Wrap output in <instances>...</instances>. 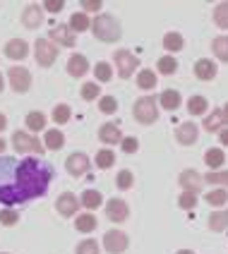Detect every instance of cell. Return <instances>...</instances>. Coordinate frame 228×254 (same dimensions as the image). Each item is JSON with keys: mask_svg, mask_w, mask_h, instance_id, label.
<instances>
[{"mask_svg": "<svg viewBox=\"0 0 228 254\" xmlns=\"http://www.w3.org/2000/svg\"><path fill=\"white\" fill-rule=\"evenodd\" d=\"M82 7L86 12H99L101 10V0H82Z\"/></svg>", "mask_w": 228, "mask_h": 254, "instance_id": "48", "label": "cell"}, {"mask_svg": "<svg viewBox=\"0 0 228 254\" xmlns=\"http://www.w3.org/2000/svg\"><path fill=\"white\" fill-rule=\"evenodd\" d=\"M5 56L10 58V60H24V58L29 56L27 41H22V39H12V41H7V46H5Z\"/></svg>", "mask_w": 228, "mask_h": 254, "instance_id": "15", "label": "cell"}, {"mask_svg": "<svg viewBox=\"0 0 228 254\" xmlns=\"http://www.w3.org/2000/svg\"><path fill=\"white\" fill-rule=\"evenodd\" d=\"M51 41L60 43V46H65V48H72V46H75V34H72L70 27L58 24V27L51 29Z\"/></svg>", "mask_w": 228, "mask_h": 254, "instance_id": "13", "label": "cell"}, {"mask_svg": "<svg viewBox=\"0 0 228 254\" xmlns=\"http://www.w3.org/2000/svg\"><path fill=\"white\" fill-rule=\"evenodd\" d=\"M53 180V166L41 158L0 156V204L14 206L43 197Z\"/></svg>", "mask_w": 228, "mask_h": 254, "instance_id": "1", "label": "cell"}, {"mask_svg": "<svg viewBox=\"0 0 228 254\" xmlns=\"http://www.w3.org/2000/svg\"><path fill=\"white\" fill-rule=\"evenodd\" d=\"M106 216H108L113 223H123V221L130 216L128 204H125L123 199H111V201H106Z\"/></svg>", "mask_w": 228, "mask_h": 254, "instance_id": "9", "label": "cell"}, {"mask_svg": "<svg viewBox=\"0 0 228 254\" xmlns=\"http://www.w3.org/2000/svg\"><path fill=\"white\" fill-rule=\"evenodd\" d=\"M132 113H135V118H137L142 125L156 123L158 120V106H156V101H154V96H142V99L135 103Z\"/></svg>", "mask_w": 228, "mask_h": 254, "instance_id": "3", "label": "cell"}, {"mask_svg": "<svg viewBox=\"0 0 228 254\" xmlns=\"http://www.w3.org/2000/svg\"><path fill=\"white\" fill-rule=\"evenodd\" d=\"M99 94H101V89H99L96 82H86V84L82 86V99L84 101H94Z\"/></svg>", "mask_w": 228, "mask_h": 254, "instance_id": "40", "label": "cell"}, {"mask_svg": "<svg viewBox=\"0 0 228 254\" xmlns=\"http://www.w3.org/2000/svg\"><path fill=\"white\" fill-rule=\"evenodd\" d=\"M99 139L103 141V144H115V141H123V134H120L118 125L106 123V125H101V129H99Z\"/></svg>", "mask_w": 228, "mask_h": 254, "instance_id": "18", "label": "cell"}, {"mask_svg": "<svg viewBox=\"0 0 228 254\" xmlns=\"http://www.w3.org/2000/svg\"><path fill=\"white\" fill-rule=\"evenodd\" d=\"M91 31H94L96 39H101V41H106V43L118 41L120 39V22L115 19L113 14H99L91 22Z\"/></svg>", "mask_w": 228, "mask_h": 254, "instance_id": "2", "label": "cell"}, {"mask_svg": "<svg viewBox=\"0 0 228 254\" xmlns=\"http://www.w3.org/2000/svg\"><path fill=\"white\" fill-rule=\"evenodd\" d=\"M137 86L140 89H154L156 86V74L152 70H142L137 74Z\"/></svg>", "mask_w": 228, "mask_h": 254, "instance_id": "33", "label": "cell"}, {"mask_svg": "<svg viewBox=\"0 0 228 254\" xmlns=\"http://www.w3.org/2000/svg\"><path fill=\"white\" fill-rule=\"evenodd\" d=\"M75 254H99V245H96V240H82L77 245Z\"/></svg>", "mask_w": 228, "mask_h": 254, "instance_id": "39", "label": "cell"}, {"mask_svg": "<svg viewBox=\"0 0 228 254\" xmlns=\"http://www.w3.org/2000/svg\"><path fill=\"white\" fill-rule=\"evenodd\" d=\"M183 36L180 34H175V31H168L166 36H163V48L168 51V53H178L180 48H183Z\"/></svg>", "mask_w": 228, "mask_h": 254, "instance_id": "25", "label": "cell"}, {"mask_svg": "<svg viewBox=\"0 0 228 254\" xmlns=\"http://www.w3.org/2000/svg\"><path fill=\"white\" fill-rule=\"evenodd\" d=\"M180 103H183L180 94H178V91H173V89H166V91L161 94V106H163L166 111H178V108H180Z\"/></svg>", "mask_w": 228, "mask_h": 254, "instance_id": "20", "label": "cell"}, {"mask_svg": "<svg viewBox=\"0 0 228 254\" xmlns=\"http://www.w3.org/2000/svg\"><path fill=\"white\" fill-rule=\"evenodd\" d=\"M2 86H5V82H2V74H0V94H2Z\"/></svg>", "mask_w": 228, "mask_h": 254, "instance_id": "53", "label": "cell"}, {"mask_svg": "<svg viewBox=\"0 0 228 254\" xmlns=\"http://www.w3.org/2000/svg\"><path fill=\"white\" fill-rule=\"evenodd\" d=\"M0 151H5V139L0 137Z\"/></svg>", "mask_w": 228, "mask_h": 254, "instance_id": "52", "label": "cell"}, {"mask_svg": "<svg viewBox=\"0 0 228 254\" xmlns=\"http://www.w3.org/2000/svg\"><path fill=\"white\" fill-rule=\"evenodd\" d=\"M86 70H89V63H86L84 56H70V60H68V74H72V77H82V74H86Z\"/></svg>", "mask_w": 228, "mask_h": 254, "instance_id": "19", "label": "cell"}, {"mask_svg": "<svg viewBox=\"0 0 228 254\" xmlns=\"http://www.w3.org/2000/svg\"><path fill=\"white\" fill-rule=\"evenodd\" d=\"M212 48H214V53L219 60H228V36H216L214 41H212Z\"/></svg>", "mask_w": 228, "mask_h": 254, "instance_id": "28", "label": "cell"}, {"mask_svg": "<svg viewBox=\"0 0 228 254\" xmlns=\"http://www.w3.org/2000/svg\"><path fill=\"white\" fill-rule=\"evenodd\" d=\"M219 139H221V144H224V146H228V127H224V129L219 132Z\"/></svg>", "mask_w": 228, "mask_h": 254, "instance_id": "49", "label": "cell"}, {"mask_svg": "<svg viewBox=\"0 0 228 254\" xmlns=\"http://www.w3.org/2000/svg\"><path fill=\"white\" fill-rule=\"evenodd\" d=\"M27 127L29 129H34V132L43 129V127H46V115L39 113V111H31V113L27 115Z\"/></svg>", "mask_w": 228, "mask_h": 254, "instance_id": "34", "label": "cell"}, {"mask_svg": "<svg viewBox=\"0 0 228 254\" xmlns=\"http://www.w3.org/2000/svg\"><path fill=\"white\" fill-rule=\"evenodd\" d=\"M12 146L17 151H41L43 144L36 137H31L27 132H14L12 134Z\"/></svg>", "mask_w": 228, "mask_h": 254, "instance_id": "8", "label": "cell"}, {"mask_svg": "<svg viewBox=\"0 0 228 254\" xmlns=\"http://www.w3.org/2000/svg\"><path fill=\"white\" fill-rule=\"evenodd\" d=\"M82 204H84L86 209H99L101 204H103V194H101L99 190H84Z\"/></svg>", "mask_w": 228, "mask_h": 254, "instance_id": "24", "label": "cell"}, {"mask_svg": "<svg viewBox=\"0 0 228 254\" xmlns=\"http://www.w3.org/2000/svg\"><path fill=\"white\" fill-rule=\"evenodd\" d=\"M34 53H36L34 58H36V63H39L41 67H51L58 58V48L51 39H36V43H34Z\"/></svg>", "mask_w": 228, "mask_h": 254, "instance_id": "4", "label": "cell"}, {"mask_svg": "<svg viewBox=\"0 0 228 254\" xmlns=\"http://www.w3.org/2000/svg\"><path fill=\"white\" fill-rule=\"evenodd\" d=\"M197 137H200V129H197L195 123H183V125H178V129H175V139L180 141L183 146H192L197 141Z\"/></svg>", "mask_w": 228, "mask_h": 254, "instance_id": "10", "label": "cell"}, {"mask_svg": "<svg viewBox=\"0 0 228 254\" xmlns=\"http://www.w3.org/2000/svg\"><path fill=\"white\" fill-rule=\"evenodd\" d=\"M120 146H123V151H125V154H135V151L140 149V141L135 139V137H123Z\"/></svg>", "mask_w": 228, "mask_h": 254, "instance_id": "45", "label": "cell"}, {"mask_svg": "<svg viewBox=\"0 0 228 254\" xmlns=\"http://www.w3.org/2000/svg\"><path fill=\"white\" fill-rule=\"evenodd\" d=\"M214 22H216V27L228 29V2H219V5H216Z\"/></svg>", "mask_w": 228, "mask_h": 254, "instance_id": "32", "label": "cell"}, {"mask_svg": "<svg viewBox=\"0 0 228 254\" xmlns=\"http://www.w3.org/2000/svg\"><path fill=\"white\" fill-rule=\"evenodd\" d=\"M224 115H226V120H228V103L224 106Z\"/></svg>", "mask_w": 228, "mask_h": 254, "instance_id": "54", "label": "cell"}, {"mask_svg": "<svg viewBox=\"0 0 228 254\" xmlns=\"http://www.w3.org/2000/svg\"><path fill=\"white\" fill-rule=\"evenodd\" d=\"M75 228H77L79 233H91V230H96V216H94V213H79L77 221H75Z\"/></svg>", "mask_w": 228, "mask_h": 254, "instance_id": "22", "label": "cell"}, {"mask_svg": "<svg viewBox=\"0 0 228 254\" xmlns=\"http://www.w3.org/2000/svg\"><path fill=\"white\" fill-rule=\"evenodd\" d=\"M137 65H140V58L132 56L130 51H125V48L115 51V67H118V74H120L123 79H128Z\"/></svg>", "mask_w": 228, "mask_h": 254, "instance_id": "5", "label": "cell"}, {"mask_svg": "<svg viewBox=\"0 0 228 254\" xmlns=\"http://www.w3.org/2000/svg\"><path fill=\"white\" fill-rule=\"evenodd\" d=\"M70 29H72V34L75 31H86L89 29V17L84 12H75L70 17Z\"/></svg>", "mask_w": 228, "mask_h": 254, "instance_id": "31", "label": "cell"}, {"mask_svg": "<svg viewBox=\"0 0 228 254\" xmlns=\"http://www.w3.org/2000/svg\"><path fill=\"white\" fill-rule=\"evenodd\" d=\"M209 228L212 230H226L228 228V211H214L209 216Z\"/></svg>", "mask_w": 228, "mask_h": 254, "instance_id": "29", "label": "cell"}, {"mask_svg": "<svg viewBox=\"0 0 228 254\" xmlns=\"http://www.w3.org/2000/svg\"><path fill=\"white\" fill-rule=\"evenodd\" d=\"M195 74L200 77L202 82H209V79H214L216 77V65L212 63V60L202 58V60H197V65H195Z\"/></svg>", "mask_w": 228, "mask_h": 254, "instance_id": "17", "label": "cell"}, {"mask_svg": "<svg viewBox=\"0 0 228 254\" xmlns=\"http://www.w3.org/2000/svg\"><path fill=\"white\" fill-rule=\"evenodd\" d=\"M209 185H228V170H216V173H207L204 178Z\"/></svg>", "mask_w": 228, "mask_h": 254, "instance_id": "41", "label": "cell"}, {"mask_svg": "<svg viewBox=\"0 0 228 254\" xmlns=\"http://www.w3.org/2000/svg\"><path fill=\"white\" fill-rule=\"evenodd\" d=\"M70 118H72L70 106H65V103H60V106H56V108H53V120H56L58 125H65V123H68Z\"/></svg>", "mask_w": 228, "mask_h": 254, "instance_id": "36", "label": "cell"}, {"mask_svg": "<svg viewBox=\"0 0 228 254\" xmlns=\"http://www.w3.org/2000/svg\"><path fill=\"white\" fill-rule=\"evenodd\" d=\"M180 185L185 192H197L202 187V175L197 170H183L180 173Z\"/></svg>", "mask_w": 228, "mask_h": 254, "instance_id": "16", "label": "cell"}, {"mask_svg": "<svg viewBox=\"0 0 228 254\" xmlns=\"http://www.w3.org/2000/svg\"><path fill=\"white\" fill-rule=\"evenodd\" d=\"M204 199H207V204H212V206H224L228 201V192L226 190H212V192L204 194Z\"/></svg>", "mask_w": 228, "mask_h": 254, "instance_id": "30", "label": "cell"}, {"mask_svg": "<svg viewBox=\"0 0 228 254\" xmlns=\"http://www.w3.org/2000/svg\"><path fill=\"white\" fill-rule=\"evenodd\" d=\"M63 7H65L63 0H46V2H43V10H48V12H60Z\"/></svg>", "mask_w": 228, "mask_h": 254, "instance_id": "47", "label": "cell"}, {"mask_svg": "<svg viewBox=\"0 0 228 254\" xmlns=\"http://www.w3.org/2000/svg\"><path fill=\"white\" fill-rule=\"evenodd\" d=\"M180 206L183 209H195L197 206V192H183L180 194Z\"/></svg>", "mask_w": 228, "mask_h": 254, "instance_id": "44", "label": "cell"}, {"mask_svg": "<svg viewBox=\"0 0 228 254\" xmlns=\"http://www.w3.org/2000/svg\"><path fill=\"white\" fill-rule=\"evenodd\" d=\"M43 22V7L39 5H27L22 12V24L27 29H36Z\"/></svg>", "mask_w": 228, "mask_h": 254, "instance_id": "14", "label": "cell"}, {"mask_svg": "<svg viewBox=\"0 0 228 254\" xmlns=\"http://www.w3.org/2000/svg\"><path fill=\"white\" fill-rule=\"evenodd\" d=\"M224 123H228L226 115H224V111H212V115H207V118H204V129H209V132H219Z\"/></svg>", "mask_w": 228, "mask_h": 254, "instance_id": "21", "label": "cell"}, {"mask_svg": "<svg viewBox=\"0 0 228 254\" xmlns=\"http://www.w3.org/2000/svg\"><path fill=\"white\" fill-rule=\"evenodd\" d=\"M224 161H226V154L221 151V149H207V154H204V163L209 166V168H221L224 166Z\"/></svg>", "mask_w": 228, "mask_h": 254, "instance_id": "23", "label": "cell"}, {"mask_svg": "<svg viewBox=\"0 0 228 254\" xmlns=\"http://www.w3.org/2000/svg\"><path fill=\"white\" fill-rule=\"evenodd\" d=\"M175 70H178V63H175L173 56H163L158 60V72H161V74H173Z\"/></svg>", "mask_w": 228, "mask_h": 254, "instance_id": "37", "label": "cell"}, {"mask_svg": "<svg viewBox=\"0 0 228 254\" xmlns=\"http://www.w3.org/2000/svg\"><path fill=\"white\" fill-rule=\"evenodd\" d=\"M113 163H115V154L111 149H101V151H96V166H99V168H111Z\"/></svg>", "mask_w": 228, "mask_h": 254, "instance_id": "35", "label": "cell"}, {"mask_svg": "<svg viewBox=\"0 0 228 254\" xmlns=\"http://www.w3.org/2000/svg\"><path fill=\"white\" fill-rule=\"evenodd\" d=\"M63 144H65V134H63V132H58V129H48V132H46V146H48L51 151H58Z\"/></svg>", "mask_w": 228, "mask_h": 254, "instance_id": "26", "label": "cell"}, {"mask_svg": "<svg viewBox=\"0 0 228 254\" xmlns=\"http://www.w3.org/2000/svg\"><path fill=\"white\" fill-rule=\"evenodd\" d=\"M118 187L120 190H130L132 187V173L130 170H120L118 173Z\"/></svg>", "mask_w": 228, "mask_h": 254, "instance_id": "46", "label": "cell"}, {"mask_svg": "<svg viewBox=\"0 0 228 254\" xmlns=\"http://www.w3.org/2000/svg\"><path fill=\"white\" fill-rule=\"evenodd\" d=\"M17 221H19V216H17L14 209H2V211H0V223H2V226H14Z\"/></svg>", "mask_w": 228, "mask_h": 254, "instance_id": "43", "label": "cell"}, {"mask_svg": "<svg viewBox=\"0 0 228 254\" xmlns=\"http://www.w3.org/2000/svg\"><path fill=\"white\" fill-rule=\"evenodd\" d=\"M207 108H209V103L204 96H192V99L187 101V111L192 115H204L207 113Z\"/></svg>", "mask_w": 228, "mask_h": 254, "instance_id": "27", "label": "cell"}, {"mask_svg": "<svg viewBox=\"0 0 228 254\" xmlns=\"http://www.w3.org/2000/svg\"><path fill=\"white\" fill-rule=\"evenodd\" d=\"M65 168L72 178H82L86 170H89V158L84 154H72L68 161H65Z\"/></svg>", "mask_w": 228, "mask_h": 254, "instance_id": "12", "label": "cell"}, {"mask_svg": "<svg viewBox=\"0 0 228 254\" xmlns=\"http://www.w3.org/2000/svg\"><path fill=\"white\" fill-rule=\"evenodd\" d=\"M99 108H101V113H115L118 111V101L113 96H101Z\"/></svg>", "mask_w": 228, "mask_h": 254, "instance_id": "42", "label": "cell"}, {"mask_svg": "<svg viewBox=\"0 0 228 254\" xmlns=\"http://www.w3.org/2000/svg\"><path fill=\"white\" fill-rule=\"evenodd\" d=\"M128 245H130V240L123 230H108L103 235V247H106L108 254H123L128 250Z\"/></svg>", "mask_w": 228, "mask_h": 254, "instance_id": "6", "label": "cell"}, {"mask_svg": "<svg viewBox=\"0 0 228 254\" xmlns=\"http://www.w3.org/2000/svg\"><path fill=\"white\" fill-rule=\"evenodd\" d=\"M175 254H195L192 250H180V252H175Z\"/></svg>", "mask_w": 228, "mask_h": 254, "instance_id": "51", "label": "cell"}, {"mask_svg": "<svg viewBox=\"0 0 228 254\" xmlns=\"http://www.w3.org/2000/svg\"><path fill=\"white\" fill-rule=\"evenodd\" d=\"M94 74H96V79H99V82H111V77H113V70H111V65H108V63H96V67H94Z\"/></svg>", "mask_w": 228, "mask_h": 254, "instance_id": "38", "label": "cell"}, {"mask_svg": "<svg viewBox=\"0 0 228 254\" xmlns=\"http://www.w3.org/2000/svg\"><path fill=\"white\" fill-rule=\"evenodd\" d=\"M7 77H10V86H12L17 94H24L29 86H31V74L24 67H10Z\"/></svg>", "mask_w": 228, "mask_h": 254, "instance_id": "7", "label": "cell"}, {"mask_svg": "<svg viewBox=\"0 0 228 254\" xmlns=\"http://www.w3.org/2000/svg\"><path fill=\"white\" fill-rule=\"evenodd\" d=\"M77 206H79V201H77V197H75L72 192H63L56 201V209L60 211V216H65V218L75 216V213H77Z\"/></svg>", "mask_w": 228, "mask_h": 254, "instance_id": "11", "label": "cell"}, {"mask_svg": "<svg viewBox=\"0 0 228 254\" xmlns=\"http://www.w3.org/2000/svg\"><path fill=\"white\" fill-rule=\"evenodd\" d=\"M5 127H7V118H5V115L0 113V132H2Z\"/></svg>", "mask_w": 228, "mask_h": 254, "instance_id": "50", "label": "cell"}]
</instances>
